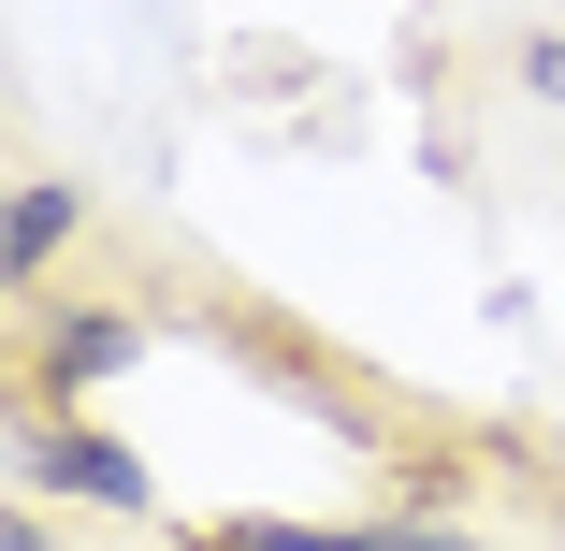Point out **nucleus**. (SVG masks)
Returning <instances> with one entry per match:
<instances>
[{
  "label": "nucleus",
  "mask_w": 565,
  "mask_h": 551,
  "mask_svg": "<svg viewBox=\"0 0 565 551\" xmlns=\"http://www.w3.org/2000/svg\"><path fill=\"white\" fill-rule=\"evenodd\" d=\"M15 479H30V494H87L102 522H117V508H146V465L117 451V435H87V421L30 435V451H15Z\"/></svg>",
  "instance_id": "obj_1"
},
{
  "label": "nucleus",
  "mask_w": 565,
  "mask_h": 551,
  "mask_svg": "<svg viewBox=\"0 0 565 551\" xmlns=\"http://www.w3.org/2000/svg\"><path fill=\"white\" fill-rule=\"evenodd\" d=\"M233 551H479L449 522H233Z\"/></svg>",
  "instance_id": "obj_2"
},
{
  "label": "nucleus",
  "mask_w": 565,
  "mask_h": 551,
  "mask_svg": "<svg viewBox=\"0 0 565 551\" xmlns=\"http://www.w3.org/2000/svg\"><path fill=\"white\" fill-rule=\"evenodd\" d=\"M0 247H15V276H44V262L73 247V189H44V174H30V189H15V218H0Z\"/></svg>",
  "instance_id": "obj_3"
},
{
  "label": "nucleus",
  "mask_w": 565,
  "mask_h": 551,
  "mask_svg": "<svg viewBox=\"0 0 565 551\" xmlns=\"http://www.w3.org/2000/svg\"><path fill=\"white\" fill-rule=\"evenodd\" d=\"M131 363V319H73V335L44 349V392H87V378H117Z\"/></svg>",
  "instance_id": "obj_4"
},
{
  "label": "nucleus",
  "mask_w": 565,
  "mask_h": 551,
  "mask_svg": "<svg viewBox=\"0 0 565 551\" xmlns=\"http://www.w3.org/2000/svg\"><path fill=\"white\" fill-rule=\"evenodd\" d=\"M522 87H536V102H565V30H551V44H522Z\"/></svg>",
  "instance_id": "obj_5"
}]
</instances>
